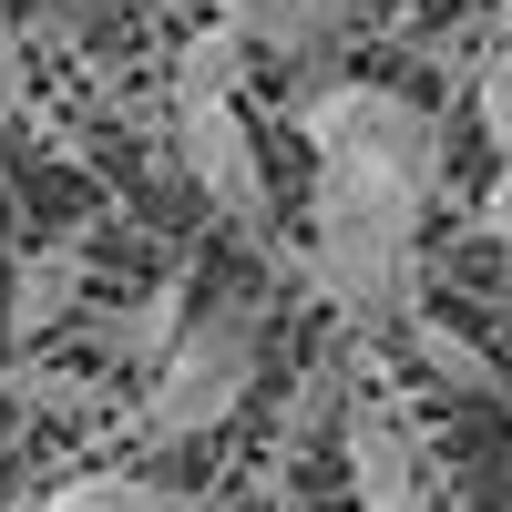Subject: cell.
Listing matches in <instances>:
<instances>
[{"mask_svg":"<svg viewBox=\"0 0 512 512\" xmlns=\"http://www.w3.org/2000/svg\"><path fill=\"white\" fill-rule=\"evenodd\" d=\"M420 216H431V205H410L400 185L318 164V185H308V256H318V287H328L338 318H359V328L410 318V287H420Z\"/></svg>","mask_w":512,"mask_h":512,"instance_id":"6da1fadb","label":"cell"},{"mask_svg":"<svg viewBox=\"0 0 512 512\" xmlns=\"http://www.w3.org/2000/svg\"><path fill=\"white\" fill-rule=\"evenodd\" d=\"M297 134H308L318 164H338V175H379L400 185L410 205H431L441 175H451V134L431 103L390 93V82H328V93L297 103Z\"/></svg>","mask_w":512,"mask_h":512,"instance_id":"7a4b0ae2","label":"cell"},{"mask_svg":"<svg viewBox=\"0 0 512 512\" xmlns=\"http://www.w3.org/2000/svg\"><path fill=\"white\" fill-rule=\"evenodd\" d=\"M256 390V318L246 308H205L185 318V338L144 369V410H134V441L175 451V441H205L226 431L236 400Z\"/></svg>","mask_w":512,"mask_h":512,"instance_id":"3957f363","label":"cell"},{"mask_svg":"<svg viewBox=\"0 0 512 512\" xmlns=\"http://www.w3.org/2000/svg\"><path fill=\"white\" fill-rule=\"evenodd\" d=\"M175 144H185V175L205 185V205L226 226L267 236V164H256V134H246L236 93H175Z\"/></svg>","mask_w":512,"mask_h":512,"instance_id":"277c9868","label":"cell"},{"mask_svg":"<svg viewBox=\"0 0 512 512\" xmlns=\"http://www.w3.org/2000/svg\"><path fill=\"white\" fill-rule=\"evenodd\" d=\"M338 441H349V482H359L369 512H441L431 502V472H420V441H410V420L390 400H359Z\"/></svg>","mask_w":512,"mask_h":512,"instance_id":"5b68a950","label":"cell"},{"mask_svg":"<svg viewBox=\"0 0 512 512\" xmlns=\"http://www.w3.org/2000/svg\"><path fill=\"white\" fill-rule=\"evenodd\" d=\"M185 318H195V308H185V277H154L134 308H113V318L93 328V349H103V359H123V369H154V359L185 338Z\"/></svg>","mask_w":512,"mask_h":512,"instance_id":"8992f818","label":"cell"},{"mask_svg":"<svg viewBox=\"0 0 512 512\" xmlns=\"http://www.w3.org/2000/svg\"><path fill=\"white\" fill-rule=\"evenodd\" d=\"M31 512H195L175 482H154V472H134V461H103V472H72V482H52Z\"/></svg>","mask_w":512,"mask_h":512,"instance_id":"52a82bcc","label":"cell"},{"mask_svg":"<svg viewBox=\"0 0 512 512\" xmlns=\"http://www.w3.org/2000/svg\"><path fill=\"white\" fill-rule=\"evenodd\" d=\"M216 21L246 41H267V52H318V41L338 31V0H216Z\"/></svg>","mask_w":512,"mask_h":512,"instance_id":"ba28073f","label":"cell"},{"mask_svg":"<svg viewBox=\"0 0 512 512\" xmlns=\"http://www.w3.org/2000/svg\"><path fill=\"white\" fill-rule=\"evenodd\" d=\"M72 287H82V256H72V246L21 256V277H11V338H21V349H31L41 328H62V318H72Z\"/></svg>","mask_w":512,"mask_h":512,"instance_id":"9c48e42d","label":"cell"},{"mask_svg":"<svg viewBox=\"0 0 512 512\" xmlns=\"http://www.w3.org/2000/svg\"><path fill=\"white\" fill-rule=\"evenodd\" d=\"M410 338H420V359H431V369L451 379V390H492V359H482L461 328H441V318H410Z\"/></svg>","mask_w":512,"mask_h":512,"instance_id":"30bf717a","label":"cell"},{"mask_svg":"<svg viewBox=\"0 0 512 512\" xmlns=\"http://www.w3.org/2000/svg\"><path fill=\"white\" fill-rule=\"evenodd\" d=\"M472 113H482V134H492L502 164H512V41H492V52H482V72H472Z\"/></svg>","mask_w":512,"mask_h":512,"instance_id":"8fae6325","label":"cell"},{"mask_svg":"<svg viewBox=\"0 0 512 512\" xmlns=\"http://www.w3.org/2000/svg\"><path fill=\"white\" fill-rule=\"evenodd\" d=\"M472 226H482V236H492V246L512 256V164H502V175H492V195L472 205Z\"/></svg>","mask_w":512,"mask_h":512,"instance_id":"7c38bea8","label":"cell"},{"mask_svg":"<svg viewBox=\"0 0 512 512\" xmlns=\"http://www.w3.org/2000/svg\"><path fill=\"white\" fill-rule=\"evenodd\" d=\"M11 93H21V41L0 31V103H11Z\"/></svg>","mask_w":512,"mask_h":512,"instance_id":"4fadbf2b","label":"cell"},{"mask_svg":"<svg viewBox=\"0 0 512 512\" xmlns=\"http://www.w3.org/2000/svg\"><path fill=\"white\" fill-rule=\"evenodd\" d=\"M502 41H512V0H502Z\"/></svg>","mask_w":512,"mask_h":512,"instance_id":"5bb4252c","label":"cell"}]
</instances>
